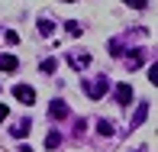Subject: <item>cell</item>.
I'll list each match as a JSON object with an SVG mask.
<instances>
[{
  "label": "cell",
  "instance_id": "cell-3",
  "mask_svg": "<svg viewBox=\"0 0 158 152\" xmlns=\"http://www.w3.org/2000/svg\"><path fill=\"white\" fill-rule=\"evenodd\" d=\"M90 62H94V55H90V52H77V55H68V65H71V68H77V71L90 68Z\"/></svg>",
  "mask_w": 158,
  "mask_h": 152
},
{
  "label": "cell",
  "instance_id": "cell-9",
  "mask_svg": "<svg viewBox=\"0 0 158 152\" xmlns=\"http://www.w3.org/2000/svg\"><path fill=\"white\" fill-rule=\"evenodd\" d=\"M145 117H148V104H139L135 107V113H132V123H129V126H142V123H145Z\"/></svg>",
  "mask_w": 158,
  "mask_h": 152
},
{
  "label": "cell",
  "instance_id": "cell-10",
  "mask_svg": "<svg viewBox=\"0 0 158 152\" xmlns=\"http://www.w3.org/2000/svg\"><path fill=\"white\" fill-rule=\"evenodd\" d=\"M61 146V133L58 129H48L45 133V149H58Z\"/></svg>",
  "mask_w": 158,
  "mask_h": 152
},
{
  "label": "cell",
  "instance_id": "cell-8",
  "mask_svg": "<svg viewBox=\"0 0 158 152\" xmlns=\"http://www.w3.org/2000/svg\"><path fill=\"white\" fill-rule=\"evenodd\" d=\"M16 68H19V59H16V55H0V71L10 75V71H16Z\"/></svg>",
  "mask_w": 158,
  "mask_h": 152
},
{
  "label": "cell",
  "instance_id": "cell-6",
  "mask_svg": "<svg viewBox=\"0 0 158 152\" xmlns=\"http://www.w3.org/2000/svg\"><path fill=\"white\" fill-rule=\"evenodd\" d=\"M29 126H32V120L23 117L19 123H13V126H10V136H13V139H26V136H29Z\"/></svg>",
  "mask_w": 158,
  "mask_h": 152
},
{
  "label": "cell",
  "instance_id": "cell-1",
  "mask_svg": "<svg viewBox=\"0 0 158 152\" xmlns=\"http://www.w3.org/2000/svg\"><path fill=\"white\" fill-rule=\"evenodd\" d=\"M110 78L106 75H97V78H87V81H81V91L87 94L90 100H100V97H106V94H110Z\"/></svg>",
  "mask_w": 158,
  "mask_h": 152
},
{
  "label": "cell",
  "instance_id": "cell-16",
  "mask_svg": "<svg viewBox=\"0 0 158 152\" xmlns=\"http://www.w3.org/2000/svg\"><path fill=\"white\" fill-rule=\"evenodd\" d=\"M39 68H42V71H45V75H52V71H55V59H45V62H42V65H39Z\"/></svg>",
  "mask_w": 158,
  "mask_h": 152
},
{
  "label": "cell",
  "instance_id": "cell-20",
  "mask_svg": "<svg viewBox=\"0 0 158 152\" xmlns=\"http://www.w3.org/2000/svg\"><path fill=\"white\" fill-rule=\"evenodd\" d=\"M61 3H77V0H61Z\"/></svg>",
  "mask_w": 158,
  "mask_h": 152
},
{
  "label": "cell",
  "instance_id": "cell-7",
  "mask_svg": "<svg viewBox=\"0 0 158 152\" xmlns=\"http://www.w3.org/2000/svg\"><path fill=\"white\" fill-rule=\"evenodd\" d=\"M142 65H145V49H132V52H129V59H126V68L135 71V68H142Z\"/></svg>",
  "mask_w": 158,
  "mask_h": 152
},
{
  "label": "cell",
  "instance_id": "cell-4",
  "mask_svg": "<svg viewBox=\"0 0 158 152\" xmlns=\"http://www.w3.org/2000/svg\"><path fill=\"white\" fill-rule=\"evenodd\" d=\"M68 113H71V110H68V104H64L61 97H55L52 104H48V117H52V120H64Z\"/></svg>",
  "mask_w": 158,
  "mask_h": 152
},
{
  "label": "cell",
  "instance_id": "cell-13",
  "mask_svg": "<svg viewBox=\"0 0 158 152\" xmlns=\"http://www.w3.org/2000/svg\"><path fill=\"white\" fill-rule=\"evenodd\" d=\"M64 29H68L71 36H74V39H77L81 33H84V29H81V23H74V20H71V23H64Z\"/></svg>",
  "mask_w": 158,
  "mask_h": 152
},
{
  "label": "cell",
  "instance_id": "cell-11",
  "mask_svg": "<svg viewBox=\"0 0 158 152\" xmlns=\"http://www.w3.org/2000/svg\"><path fill=\"white\" fill-rule=\"evenodd\" d=\"M39 33H42V36H52V33H55V23H52L48 16H42V20H39Z\"/></svg>",
  "mask_w": 158,
  "mask_h": 152
},
{
  "label": "cell",
  "instance_id": "cell-17",
  "mask_svg": "<svg viewBox=\"0 0 158 152\" xmlns=\"http://www.w3.org/2000/svg\"><path fill=\"white\" fill-rule=\"evenodd\" d=\"M148 81H152V84H158V65H155V62L148 65Z\"/></svg>",
  "mask_w": 158,
  "mask_h": 152
},
{
  "label": "cell",
  "instance_id": "cell-18",
  "mask_svg": "<svg viewBox=\"0 0 158 152\" xmlns=\"http://www.w3.org/2000/svg\"><path fill=\"white\" fill-rule=\"evenodd\" d=\"M6 117H10V107H6V104H0V123H3Z\"/></svg>",
  "mask_w": 158,
  "mask_h": 152
},
{
  "label": "cell",
  "instance_id": "cell-5",
  "mask_svg": "<svg viewBox=\"0 0 158 152\" xmlns=\"http://www.w3.org/2000/svg\"><path fill=\"white\" fill-rule=\"evenodd\" d=\"M113 97H116V104H119V107H129V104H132V88H129L126 81H123V84H116Z\"/></svg>",
  "mask_w": 158,
  "mask_h": 152
},
{
  "label": "cell",
  "instance_id": "cell-19",
  "mask_svg": "<svg viewBox=\"0 0 158 152\" xmlns=\"http://www.w3.org/2000/svg\"><path fill=\"white\" fill-rule=\"evenodd\" d=\"M19 152H32V149H29V146H26V142H23V146H19Z\"/></svg>",
  "mask_w": 158,
  "mask_h": 152
},
{
  "label": "cell",
  "instance_id": "cell-15",
  "mask_svg": "<svg viewBox=\"0 0 158 152\" xmlns=\"http://www.w3.org/2000/svg\"><path fill=\"white\" fill-rule=\"evenodd\" d=\"M3 39L10 42V46H16V42H19V33H16V29H6V33H3Z\"/></svg>",
  "mask_w": 158,
  "mask_h": 152
},
{
  "label": "cell",
  "instance_id": "cell-14",
  "mask_svg": "<svg viewBox=\"0 0 158 152\" xmlns=\"http://www.w3.org/2000/svg\"><path fill=\"white\" fill-rule=\"evenodd\" d=\"M123 3H126V7H132V10H145L148 0H123Z\"/></svg>",
  "mask_w": 158,
  "mask_h": 152
},
{
  "label": "cell",
  "instance_id": "cell-12",
  "mask_svg": "<svg viewBox=\"0 0 158 152\" xmlns=\"http://www.w3.org/2000/svg\"><path fill=\"white\" fill-rule=\"evenodd\" d=\"M97 133L100 136H113V123L110 120H97Z\"/></svg>",
  "mask_w": 158,
  "mask_h": 152
},
{
  "label": "cell",
  "instance_id": "cell-2",
  "mask_svg": "<svg viewBox=\"0 0 158 152\" xmlns=\"http://www.w3.org/2000/svg\"><path fill=\"white\" fill-rule=\"evenodd\" d=\"M13 97H16L19 104H32V100H35V91L29 88V84H13Z\"/></svg>",
  "mask_w": 158,
  "mask_h": 152
}]
</instances>
